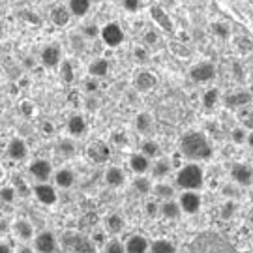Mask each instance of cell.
<instances>
[{
    "label": "cell",
    "mask_w": 253,
    "mask_h": 253,
    "mask_svg": "<svg viewBox=\"0 0 253 253\" xmlns=\"http://www.w3.org/2000/svg\"><path fill=\"white\" fill-rule=\"evenodd\" d=\"M133 58H135L139 64H146L150 60V54L146 51V47H135V49H133Z\"/></svg>",
    "instance_id": "46"
},
{
    "label": "cell",
    "mask_w": 253,
    "mask_h": 253,
    "mask_svg": "<svg viewBox=\"0 0 253 253\" xmlns=\"http://www.w3.org/2000/svg\"><path fill=\"white\" fill-rule=\"evenodd\" d=\"M66 8H68V11H70L72 17L83 19L90 13L92 2L90 0H68Z\"/></svg>",
    "instance_id": "22"
},
{
    "label": "cell",
    "mask_w": 253,
    "mask_h": 253,
    "mask_svg": "<svg viewBox=\"0 0 253 253\" xmlns=\"http://www.w3.org/2000/svg\"><path fill=\"white\" fill-rule=\"evenodd\" d=\"M92 4H98V2H103V0H90Z\"/></svg>",
    "instance_id": "60"
},
{
    "label": "cell",
    "mask_w": 253,
    "mask_h": 253,
    "mask_svg": "<svg viewBox=\"0 0 253 253\" xmlns=\"http://www.w3.org/2000/svg\"><path fill=\"white\" fill-rule=\"evenodd\" d=\"M141 154L146 156L148 160H156L162 154V146H160V143H156L154 139H145L143 145H141Z\"/></svg>",
    "instance_id": "33"
},
{
    "label": "cell",
    "mask_w": 253,
    "mask_h": 253,
    "mask_svg": "<svg viewBox=\"0 0 253 253\" xmlns=\"http://www.w3.org/2000/svg\"><path fill=\"white\" fill-rule=\"evenodd\" d=\"M160 2H162L163 6H171V4H174L176 0H160Z\"/></svg>",
    "instance_id": "58"
},
{
    "label": "cell",
    "mask_w": 253,
    "mask_h": 253,
    "mask_svg": "<svg viewBox=\"0 0 253 253\" xmlns=\"http://www.w3.org/2000/svg\"><path fill=\"white\" fill-rule=\"evenodd\" d=\"M236 212V205L233 201H227L221 205V217H225V219H231V217L235 216Z\"/></svg>",
    "instance_id": "47"
},
{
    "label": "cell",
    "mask_w": 253,
    "mask_h": 253,
    "mask_svg": "<svg viewBox=\"0 0 253 253\" xmlns=\"http://www.w3.org/2000/svg\"><path fill=\"white\" fill-rule=\"evenodd\" d=\"M145 214L150 219H156V217L160 216V201L158 199H150L145 203Z\"/></svg>",
    "instance_id": "42"
},
{
    "label": "cell",
    "mask_w": 253,
    "mask_h": 253,
    "mask_svg": "<svg viewBox=\"0 0 253 253\" xmlns=\"http://www.w3.org/2000/svg\"><path fill=\"white\" fill-rule=\"evenodd\" d=\"M246 135H248V131H246L244 127H235V129L231 131V139H233L235 145H244Z\"/></svg>",
    "instance_id": "45"
},
{
    "label": "cell",
    "mask_w": 253,
    "mask_h": 253,
    "mask_svg": "<svg viewBox=\"0 0 253 253\" xmlns=\"http://www.w3.org/2000/svg\"><path fill=\"white\" fill-rule=\"evenodd\" d=\"M246 253H253V252H246Z\"/></svg>",
    "instance_id": "61"
},
{
    "label": "cell",
    "mask_w": 253,
    "mask_h": 253,
    "mask_svg": "<svg viewBox=\"0 0 253 253\" xmlns=\"http://www.w3.org/2000/svg\"><path fill=\"white\" fill-rule=\"evenodd\" d=\"M86 156L92 163L96 165H101V163H107L109 158H111V146L105 143V141H94L88 145L86 148Z\"/></svg>",
    "instance_id": "9"
},
{
    "label": "cell",
    "mask_w": 253,
    "mask_h": 253,
    "mask_svg": "<svg viewBox=\"0 0 253 253\" xmlns=\"http://www.w3.org/2000/svg\"><path fill=\"white\" fill-rule=\"evenodd\" d=\"M72 250L75 253H96V246L92 244L90 238H84V236H75L72 244Z\"/></svg>",
    "instance_id": "35"
},
{
    "label": "cell",
    "mask_w": 253,
    "mask_h": 253,
    "mask_svg": "<svg viewBox=\"0 0 253 253\" xmlns=\"http://www.w3.org/2000/svg\"><path fill=\"white\" fill-rule=\"evenodd\" d=\"M9 225H11V223H8V221H2V219H0V229H4V231H6V229H9Z\"/></svg>",
    "instance_id": "57"
},
{
    "label": "cell",
    "mask_w": 253,
    "mask_h": 253,
    "mask_svg": "<svg viewBox=\"0 0 253 253\" xmlns=\"http://www.w3.org/2000/svg\"><path fill=\"white\" fill-rule=\"evenodd\" d=\"M53 180L54 186L60 188V190H72L77 176H75V171L70 169V167H60L53 172Z\"/></svg>",
    "instance_id": "16"
},
{
    "label": "cell",
    "mask_w": 253,
    "mask_h": 253,
    "mask_svg": "<svg viewBox=\"0 0 253 253\" xmlns=\"http://www.w3.org/2000/svg\"><path fill=\"white\" fill-rule=\"evenodd\" d=\"M124 248H126V253H148L150 242L143 235H131L124 242Z\"/></svg>",
    "instance_id": "20"
},
{
    "label": "cell",
    "mask_w": 253,
    "mask_h": 253,
    "mask_svg": "<svg viewBox=\"0 0 253 253\" xmlns=\"http://www.w3.org/2000/svg\"><path fill=\"white\" fill-rule=\"evenodd\" d=\"M56 154L60 158H66V160H72L73 156L77 154V145L73 139H60L56 143Z\"/></svg>",
    "instance_id": "31"
},
{
    "label": "cell",
    "mask_w": 253,
    "mask_h": 253,
    "mask_svg": "<svg viewBox=\"0 0 253 253\" xmlns=\"http://www.w3.org/2000/svg\"><path fill=\"white\" fill-rule=\"evenodd\" d=\"M171 172H172V167L169 158H156L150 163V176L156 178V180H165Z\"/></svg>",
    "instance_id": "18"
},
{
    "label": "cell",
    "mask_w": 253,
    "mask_h": 253,
    "mask_svg": "<svg viewBox=\"0 0 253 253\" xmlns=\"http://www.w3.org/2000/svg\"><path fill=\"white\" fill-rule=\"evenodd\" d=\"M6 156L11 162H25L28 158V145L25 139L21 137H13L6 145Z\"/></svg>",
    "instance_id": "11"
},
{
    "label": "cell",
    "mask_w": 253,
    "mask_h": 253,
    "mask_svg": "<svg viewBox=\"0 0 253 253\" xmlns=\"http://www.w3.org/2000/svg\"><path fill=\"white\" fill-rule=\"evenodd\" d=\"M15 199H17V191L11 184L0 188V203L2 205H11V203H15Z\"/></svg>",
    "instance_id": "39"
},
{
    "label": "cell",
    "mask_w": 253,
    "mask_h": 253,
    "mask_svg": "<svg viewBox=\"0 0 253 253\" xmlns=\"http://www.w3.org/2000/svg\"><path fill=\"white\" fill-rule=\"evenodd\" d=\"M40 60H42V64L45 66V68H58L60 66V62H62V49L58 45H54V43H51V45H45L43 49H42V53H40Z\"/></svg>",
    "instance_id": "13"
},
{
    "label": "cell",
    "mask_w": 253,
    "mask_h": 253,
    "mask_svg": "<svg viewBox=\"0 0 253 253\" xmlns=\"http://www.w3.org/2000/svg\"><path fill=\"white\" fill-rule=\"evenodd\" d=\"M15 191H17V197H28L32 195V188L27 184V180L23 176H13V184H11Z\"/></svg>",
    "instance_id": "37"
},
{
    "label": "cell",
    "mask_w": 253,
    "mask_h": 253,
    "mask_svg": "<svg viewBox=\"0 0 253 253\" xmlns=\"http://www.w3.org/2000/svg\"><path fill=\"white\" fill-rule=\"evenodd\" d=\"M244 145H248L250 148H253V129L252 131H248V135H246V143Z\"/></svg>",
    "instance_id": "55"
},
{
    "label": "cell",
    "mask_w": 253,
    "mask_h": 253,
    "mask_svg": "<svg viewBox=\"0 0 253 253\" xmlns=\"http://www.w3.org/2000/svg\"><path fill=\"white\" fill-rule=\"evenodd\" d=\"M223 195L231 197V199H236V197H240V190H238L236 184H227V186H223Z\"/></svg>",
    "instance_id": "48"
},
{
    "label": "cell",
    "mask_w": 253,
    "mask_h": 253,
    "mask_svg": "<svg viewBox=\"0 0 253 253\" xmlns=\"http://www.w3.org/2000/svg\"><path fill=\"white\" fill-rule=\"evenodd\" d=\"M122 8L126 9L127 13H137L143 8V0H122Z\"/></svg>",
    "instance_id": "44"
},
{
    "label": "cell",
    "mask_w": 253,
    "mask_h": 253,
    "mask_svg": "<svg viewBox=\"0 0 253 253\" xmlns=\"http://www.w3.org/2000/svg\"><path fill=\"white\" fill-rule=\"evenodd\" d=\"M0 253H13L11 246L6 244V242H0Z\"/></svg>",
    "instance_id": "54"
},
{
    "label": "cell",
    "mask_w": 253,
    "mask_h": 253,
    "mask_svg": "<svg viewBox=\"0 0 253 253\" xmlns=\"http://www.w3.org/2000/svg\"><path fill=\"white\" fill-rule=\"evenodd\" d=\"M32 248L36 253H56L58 252V238L53 231H42L34 236Z\"/></svg>",
    "instance_id": "7"
},
{
    "label": "cell",
    "mask_w": 253,
    "mask_h": 253,
    "mask_svg": "<svg viewBox=\"0 0 253 253\" xmlns=\"http://www.w3.org/2000/svg\"><path fill=\"white\" fill-rule=\"evenodd\" d=\"M0 2H2V0H0Z\"/></svg>",
    "instance_id": "62"
},
{
    "label": "cell",
    "mask_w": 253,
    "mask_h": 253,
    "mask_svg": "<svg viewBox=\"0 0 253 253\" xmlns=\"http://www.w3.org/2000/svg\"><path fill=\"white\" fill-rule=\"evenodd\" d=\"M150 15H152V19L158 23V27H162V30H165V32H172V19L167 15V11L162 8V6H152L150 8Z\"/></svg>",
    "instance_id": "25"
},
{
    "label": "cell",
    "mask_w": 253,
    "mask_h": 253,
    "mask_svg": "<svg viewBox=\"0 0 253 253\" xmlns=\"http://www.w3.org/2000/svg\"><path fill=\"white\" fill-rule=\"evenodd\" d=\"M158 43V34L154 30H146L145 32V45H156Z\"/></svg>",
    "instance_id": "52"
},
{
    "label": "cell",
    "mask_w": 253,
    "mask_h": 253,
    "mask_svg": "<svg viewBox=\"0 0 253 253\" xmlns=\"http://www.w3.org/2000/svg\"><path fill=\"white\" fill-rule=\"evenodd\" d=\"M212 34L216 38H221V40H227V38L231 36V27L227 25L225 21H216V23H212Z\"/></svg>",
    "instance_id": "38"
},
{
    "label": "cell",
    "mask_w": 253,
    "mask_h": 253,
    "mask_svg": "<svg viewBox=\"0 0 253 253\" xmlns=\"http://www.w3.org/2000/svg\"><path fill=\"white\" fill-rule=\"evenodd\" d=\"M176 203L180 207L182 214H190V216L197 214L203 207V199H201L199 191H182Z\"/></svg>",
    "instance_id": "6"
},
{
    "label": "cell",
    "mask_w": 253,
    "mask_h": 253,
    "mask_svg": "<svg viewBox=\"0 0 253 253\" xmlns=\"http://www.w3.org/2000/svg\"><path fill=\"white\" fill-rule=\"evenodd\" d=\"M225 105L227 107H244V105H248L250 101H252V94L250 92H233V94H229V96H225Z\"/></svg>",
    "instance_id": "29"
},
{
    "label": "cell",
    "mask_w": 253,
    "mask_h": 253,
    "mask_svg": "<svg viewBox=\"0 0 253 253\" xmlns=\"http://www.w3.org/2000/svg\"><path fill=\"white\" fill-rule=\"evenodd\" d=\"M17 253H34V248H30V246H28L27 242H25L23 246H19Z\"/></svg>",
    "instance_id": "53"
},
{
    "label": "cell",
    "mask_w": 253,
    "mask_h": 253,
    "mask_svg": "<svg viewBox=\"0 0 253 253\" xmlns=\"http://www.w3.org/2000/svg\"><path fill=\"white\" fill-rule=\"evenodd\" d=\"M129 169L135 172V174H146L150 171V163L152 160H148L146 156H143L141 152H135L129 156Z\"/></svg>",
    "instance_id": "23"
},
{
    "label": "cell",
    "mask_w": 253,
    "mask_h": 253,
    "mask_svg": "<svg viewBox=\"0 0 253 253\" xmlns=\"http://www.w3.org/2000/svg\"><path fill=\"white\" fill-rule=\"evenodd\" d=\"M81 36L84 40H96V38H100V27L96 23H88V25L83 27Z\"/></svg>",
    "instance_id": "41"
},
{
    "label": "cell",
    "mask_w": 253,
    "mask_h": 253,
    "mask_svg": "<svg viewBox=\"0 0 253 253\" xmlns=\"http://www.w3.org/2000/svg\"><path fill=\"white\" fill-rule=\"evenodd\" d=\"M109 70H111V62L107 58H96L88 64V75L94 77V79H103L109 75Z\"/></svg>",
    "instance_id": "24"
},
{
    "label": "cell",
    "mask_w": 253,
    "mask_h": 253,
    "mask_svg": "<svg viewBox=\"0 0 253 253\" xmlns=\"http://www.w3.org/2000/svg\"><path fill=\"white\" fill-rule=\"evenodd\" d=\"M66 131L70 133V137H75V139L86 135V131H88L86 118L83 117V115H79V113L72 115V117L68 118V122H66Z\"/></svg>",
    "instance_id": "15"
},
{
    "label": "cell",
    "mask_w": 253,
    "mask_h": 253,
    "mask_svg": "<svg viewBox=\"0 0 253 253\" xmlns=\"http://www.w3.org/2000/svg\"><path fill=\"white\" fill-rule=\"evenodd\" d=\"M2 38H4V27L0 25V40H2Z\"/></svg>",
    "instance_id": "59"
},
{
    "label": "cell",
    "mask_w": 253,
    "mask_h": 253,
    "mask_svg": "<svg viewBox=\"0 0 253 253\" xmlns=\"http://www.w3.org/2000/svg\"><path fill=\"white\" fill-rule=\"evenodd\" d=\"M182 160H184V156H182L180 152H174L171 156V158H169V162H171V167L172 169H180L182 165H184V163H182Z\"/></svg>",
    "instance_id": "51"
},
{
    "label": "cell",
    "mask_w": 253,
    "mask_h": 253,
    "mask_svg": "<svg viewBox=\"0 0 253 253\" xmlns=\"http://www.w3.org/2000/svg\"><path fill=\"white\" fill-rule=\"evenodd\" d=\"M86 101H88V109H92V111H96V109H98V101L94 100V98H86Z\"/></svg>",
    "instance_id": "56"
},
{
    "label": "cell",
    "mask_w": 253,
    "mask_h": 253,
    "mask_svg": "<svg viewBox=\"0 0 253 253\" xmlns=\"http://www.w3.org/2000/svg\"><path fill=\"white\" fill-rule=\"evenodd\" d=\"M32 195L43 207H53L58 201V191H56V188L51 182H36L32 186Z\"/></svg>",
    "instance_id": "4"
},
{
    "label": "cell",
    "mask_w": 253,
    "mask_h": 253,
    "mask_svg": "<svg viewBox=\"0 0 253 253\" xmlns=\"http://www.w3.org/2000/svg\"><path fill=\"white\" fill-rule=\"evenodd\" d=\"M148 253H176V246L167 238H158V240L150 242Z\"/></svg>",
    "instance_id": "32"
},
{
    "label": "cell",
    "mask_w": 253,
    "mask_h": 253,
    "mask_svg": "<svg viewBox=\"0 0 253 253\" xmlns=\"http://www.w3.org/2000/svg\"><path fill=\"white\" fill-rule=\"evenodd\" d=\"M90 240L94 246H103L107 242V233H105V231H96V233L92 235Z\"/></svg>",
    "instance_id": "49"
},
{
    "label": "cell",
    "mask_w": 253,
    "mask_h": 253,
    "mask_svg": "<svg viewBox=\"0 0 253 253\" xmlns=\"http://www.w3.org/2000/svg\"><path fill=\"white\" fill-rule=\"evenodd\" d=\"M11 233L17 236L21 242H30V240H34V236H36V231H34V225L25 219V217H17L15 221H11Z\"/></svg>",
    "instance_id": "10"
},
{
    "label": "cell",
    "mask_w": 253,
    "mask_h": 253,
    "mask_svg": "<svg viewBox=\"0 0 253 253\" xmlns=\"http://www.w3.org/2000/svg\"><path fill=\"white\" fill-rule=\"evenodd\" d=\"M103 229L107 235H120L126 229V219L118 212H109L107 216L103 217Z\"/></svg>",
    "instance_id": "17"
},
{
    "label": "cell",
    "mask_w": 253,
    "mask_h": 253,
    "mask_svg": "<svg viewBox=\"0 0 253 253\" xmlns=\"http://www.w3.org/2000/svg\"><path fill=\"white\" fill-rule=\"evenodd\" d=\"M231 178L236 186H252L253 184V167L248 163H235L231 167Z\"/></svg>",
    "instance_id": "12"
},
{
    "label": "cell",
    "mask_w": 253,
    "mask_h": 253,
    "mask_svg": "<svg viewBox=\"0 0 253 253\" xmlns=\"http://www.w3.org/2000/svg\"><path fill=\"white\" fill-rule=\"evenodd\" d=\"M201 101H203V107L205 109H214L221 101V94H219V90L217 88H207V90L203 92V98H201Z\"/></svg>",
    "instance_id": "34"
},
{
    "label": "cell",
    "mask_w": 253,
    "mask_h": 253,
    "mask_svg": "<svg viewBox=\"0 0 253 253\" xmlns=\"http://www.w3.org/2000/svg\"><path fill=\"white\" fill-rule=\"evenodd\" d=\"M156 84H158V77L150 70H141L133 77V86L137 92H150L156 88Z\"/></svg>",
    "instance_id": "14"
},
{
    "label": "cell",
    "mask_w": 253,
    "mask_h": 253,
    "mask_svg": "<svg viewBox=\"0 0 253 253\" xmlns=\"http://www.w3.org/2000/svg\"><path fill=\"white\" fill-rule=\"evenodd\" d=\"M83 88L88 96H94L96 92L100 90V79H94V77H88L83 81Z\"/></svg>",
    "instance_id": "43"
},
{
    "label": "cell",
    "mask_w": 253,
    "mask_h": 253,
    "mask_svg": "<svg viewBox=\"0 0 253 253\" xmlns=\"http://www.w3.org/2000/svg\"><path fill=\"white\" fill-rule=\"evenodd\" d=\"M49 19H51V23H53V25H56V27H66V25L70 23L72 15H70V11H68V8H66V6L58 4V6H54V8L51 9Z\"/></svg>",
    "instance_id": "28"
},
{
    "label": "cell",
    "mask_w": 253,
    "mask_h": 253,
    "mask_svg": "<svg viewBox=\"0 0 253 253\" xmlns=\"http://www.w3.org/2000/svg\"><path fill=\"white\" fill-rule=\"evenodd\" d=\"M53 163L43 158H36L28 163V174L36 182H51L53 178Z\"/></svg>",
    "instance_id": "5"
},
{
    "label": "cell",
    "mask_w": 253,
    "mask_h": 253,
    "mask_svg": "<svg viewBox=\"0 0 253 253\" xmlns=\"http://www.w3.org/2000/svg\"><path fill=\"white\" fill-rule=\"evenodd\" d=\"M103 253H126L124 242H120L118 238H111L103 244Z\"/></svg>",
    "instance_id": "40"
},
{
    "label": "cell",
    "mask_w": 253,
    "mask_h": 253,
    "mask_svg": "<svg viewBox=\"0 0 253 253\" xmlns=\"http://www.w3.org/2000/svg\"><path fill=\"white\" fill-rule=\"evenodd\" d=\"M133 190H135V193H139V195H150L152 193V186L154 182L150 176H146V174H137L135 178H133Z\"/></svg>",
    "instance_id": "30"
},
{
    "label": "cell",
    "mask_w": 253,
    "mask_h": 253,
    "mask_svg": "<svg viewBox=\"0 0 253 253\" xmlns=\"http://www.w3.org/2000/svg\"><path fill=\"white\" fill-rule=\"evenodd\" d=\"M103 180L109 188H122L126 184V172L122 167H117V165H111L105 169V174H103Z\"/></svg>",
    "instance_id": "19"
},
{
    "label": "cell",
    "mask_w": 253,
    "mask_h": 253,
    "mask_svg": "<svg viewBox=\"0 0 253 253\" xmlns=\"http://www.w3.org/2000/svg\"><path fill=\"white\" fill-rule=\"evenodd\" d=\"M160 216L167 221H176L178 217L182 216V210L178 207L176 199H169V201H160Z\"/></svg>",
    "instance_id": "21"
},
{
    "label": "cell",
    "mask_w": 253,
    "mask_h": 253,
    "mask_svg": "<svg viewBox=\"0 0 253 253\" xmlns=\"http://www.w3.org/2000/svg\"><path fill=\"white\" fill-rule=\"evenodd\" d=\"M133 126H135V129L139 131V133H143V135H148L150 131L154 129V118L150 113H139L135 117V120H133Z\"/></svg>",
    "instance_id": "27"
},
{
    "label": "cell",
    "mask_w": 253,
    "mask_h": 253,
    "mask_svg": "<svg viewBox=\"0 0 253 253\" xmlns=\"http://www.w3.org/2000/svg\"><path fill=\"white\" fill-rule=\"evenodd\" d=\"M205 184V171L199 163H184L176 169V186L182 191H199Z\"/></svg>",
    "instance_id": "2"
},
{
    "label": "cell",
    "mask_w": 253,
    "mask_h": 253,
    "mask_svg": "<svg viewBox=\"0 0 253 253\" xmlns=\"http://www.w3.org/2000/svg\"><path fill=\"white\" fill-rule=\"evenodd\" d=\"M152 193L154 197L158 201H169V199H174V186L171 184H167V182L163 180H158V184H154L152 186Z\"/></svg>",
    "instance_id": "26"
},
{
    "label": "cell",
    "mask_w": 253,
    "mask_h": 253,
    "mask_svg": "<svg viewBox=\"0 0 253 253\" xmlns=\"http://www.w3.org/2000/svg\"><path fill=\"white\" fill-rule=\"evenodd\" d=\"M58 72H60V79H62V83H66V84L73 83V79H75V70H73V66L70 60H62L60 66H58Z\"/></svg>",
    "instance_id": "36"
},
{
    "label": "cell",
    "mask_w": 253,
    "mask_h": 253,
    "mask_svg": "<svg viewBox=\"0 0 253 253\" xmlns=\"http://www.w3.org/2000/svg\"><path fill=\"white\" fill-rule=\"evenodd\" d=\"M124 38H126L124 28L120 27L118 23H107V25L100 27V40L107 47H111V49L122 45L124 43Z\"/></svg>",
    "instance_id": "3"
},
{
    "label": "cell",
    "mask_w": 253,
    "mask_h": 253,
    "mask_svg": "<svg viewBox=\"0 0 253 253\" xmlns=\"http://www.w3.org/2000/svg\"><path fill=\"white\" fill-rule=\"evenodd\" d=\"M111 141H113L115 145H118V146H124L127 143V137H126V133L117 131V133H113V135H111Z\"/></svg>",
    "instance_id": "50"
},
{
    "label": "cell",
    "mask_w": 253,
    "mask_h": 253,
    "mask_svg": "<svg viewBox=\"0 0 253 253\" xmlns=\"http://www.w3.org/2000/svg\"><path fill=\"white\" fill-rule=\"evenodd\" d=\"M178 152L188 158L190 162H207L214 156V146L208 137L201 131H188L180 137V150Z\"/></svg>",
    "instance_id": "1"
},
{
    "label": "cell",
    "mask_w": 253,
    "mask_h": 253,
    "mask_svg": "<svg viewBox=\"0 0 253 253\" xmlns=\"http://www.w3.org/2000/svg\"><path fill=\"white\" fill-rule=\"evenodd\" d=\"M190 77H191V81L199 83V84H207V83H210L216 77V66L212 62L203 60V62L195 64V66L191 68Z\"/></svg>",
    "instance_id": "8"
}]
</instances>
